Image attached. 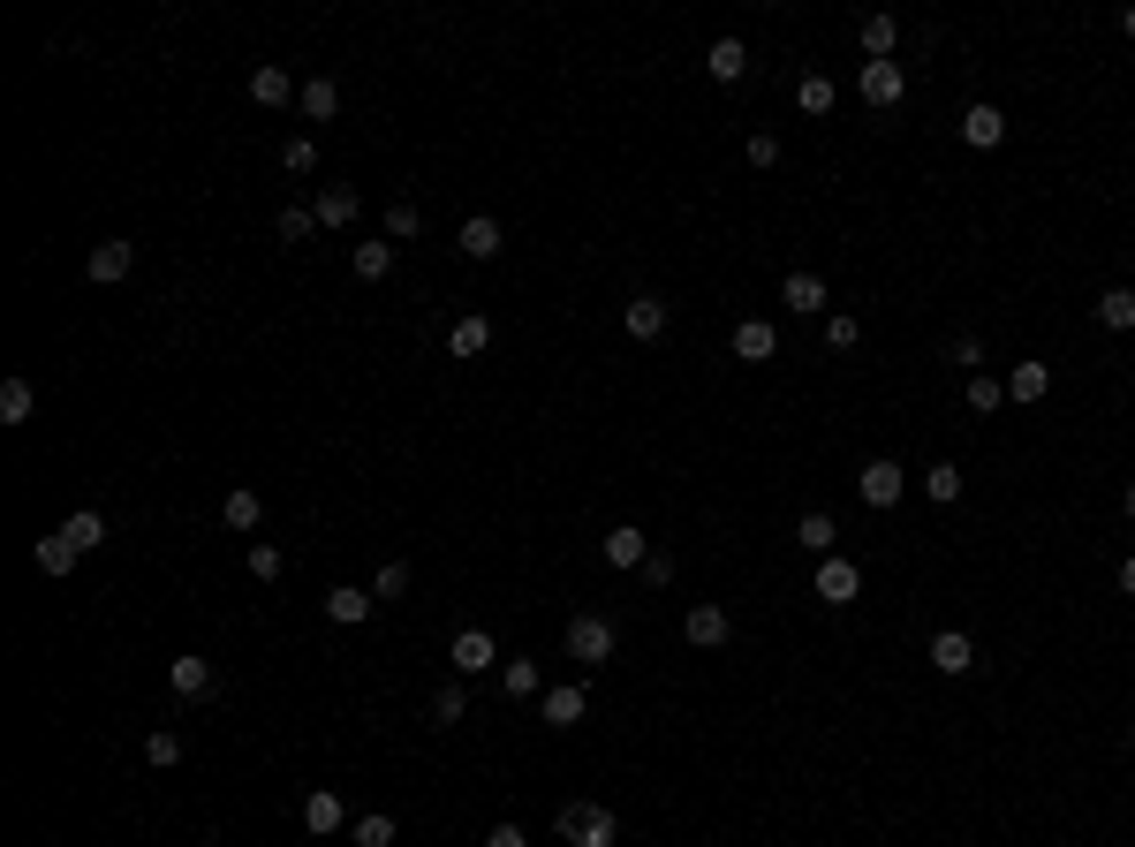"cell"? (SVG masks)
I'll return each mask as SVG.
<instances>
[{
  "instance_id": "f1b7e54d",
  "label": "cell",
  "mask_w": 1135,
  "mask_h": 847,
  "mask_svg": "<svg viewBox=\"0 0 1135 847\" xmlns=\"http://www.w3.org/2000/svg\"><path fill=\"white\" fill-rule=\"evenodd\" d=\"M463 257H477V265H485V257H500V220H485V212H477V220H463Z\"/></svg>"
},
{
  "instance_id": "c3c4849f",
  "label": "cell",
  "mask_w": 1135,
  "mask_h": 847,
  "mask_svg": "<svg viewBox=\"0 0 1135 847\" xmlns=\"http://www.w3.org/2000/svg\"><path fill=\"white\" fill-rule=\"evenodd\" d=\"M946 364H984V340H976V334H954V340H946Z\"/></svg>"
},
{
  "instance_id": "9a60e30c",
  "label": "cell",
  "mask_w": 1135,
  "mask_h": 847,
  "mask_svg": "<svg viewBox=\"0 0 1135 847\" xmlns=\"http://www.w3.org/2000/svg\"><path fill=\"white\" fill-rule=\"evenodd\" d=\"M220 522H227V530H243V538H251L257 522H265V500H257L251 484H227V500H220Z\"/></svg>"
},
{
  "instance_id": "7bdbcfd3",
  "label": "cell",
  "mask_w": 1135,
  "mask_h": 847,
  "mask_svg": "<svg viewBox=\"0 0 1135 847\" xmlns=\"http://www.w3.org/2000/svg\"><path fill=\"white\" fill-rule=\"evenodd\" d=\"M281 167H288V174H311V167H318V144H311V136H288V144H281Z\"/></svg>"
},
{
  "instance_id": "f6af8a7d",
  "label": "cell",
  "mask_w": 1135,
  "mask_h": 847,
  "mask_svg": "<svg viewBox=\"0 0 1135 847\" xmlns=\"http://www.w3.org/2000/svg\"><path fill=\"white\" fill-rule=\"evenodd\" d=\"M281 568H288L281 545H251V575H257V583H281Z\"/></svg>"
},
{
  "instance_id": "5b68a950",
  "label": "cell",
  "mask_w": 1135,
  "mask_h": 847,
  "mask_svg": "<svg viewBox=\"0 0 1135 847\" xmlns=\"http://www.w3.org/2000/svg\"><path fill=\"white\" fill-rule=\"evenodd\" d=\"M818 598H825V605H855V598H863V568L841 560V552L818 560Z\"/></svg>"
},
{
  "instance_id": "9c48e42d",
  "label": "cell",
  "mask_w": 1135,
  "mask_h": 847,
  "mask_svg": "<svg viewBox=\"0 0 1135 847\" xmlns=\"http://www.w3.org/2000/svg\"><path fill=\"white\" fill-rule=\"evenodd\" d=\"M129 265H136V243H91V257H84V273L99 280V288L129 280Z\"/></svg>"
},
{
  "instance_id": "d6986e66",
  "label": "cell",
  "mask_w": 1135,
  "mask_h": 847,
  "mask_svg": "<svg viewBox=\"0 0 1135 847\" xmlns=\"http://www.w3.org/2000/svg\"><path fill=\"white\" fill-rule=\"evenodd\" d=\"M962 136L976 144V152H992V144H1007V114H1000V106H969V114H962Z\"/></svg>"
},
{
  "instance_id": "484cf974",
  "label": "cell",
  "mask_w": 1135,
  "mask_h": 847,
  "mask_svg": "<svg viewBox=\"0 0 1135 847\" xmlns=\"http://www.w3.org/2000/svg\"><path fill=\"white\" fill-rule=\"evenodd\" d=\"M311 212H318V227H348L364 205H356V190H341V182H334V190H318V197H311Z\"/></svg>"
},
{
  "instance_id": "ffe728a7",
  "label": "cell",
  "mask_w": 1135,
  "mask_h": 847,
  "mask_svg": "<svg viewBox=\"0 0 1135 847\" xmlns=\"http://www.w3.org/2000/svg\"><path fill=\"white\" fill-rule=\"evenodd\" d=\"M621 326H629V340H659V334H667V303H659V296H636L629 310H621Z\"/></svg>"
},
{
  "instance_id": "8992f818",
  "label": "cell",
  "mask_w": 1135,
  "mask_h": 847,
  "mask_svg": "<svg viewBox=\"0 0 1135 847\" xmlns=\"http://www.w3.org/2000/svg\"><path fill=\"white\" fill-rule=\"evenodd\" d=\"M855 91H863L871 106H901V99H909V76H901V61H863Z\"/></svg>"
},
{
  "instance_id": "1f68e13d",
  "label": "cell",
  "mask_w": 1135,
  "mask_h": 847,
  "mask_svg": "<svg viewBox=\"0 0 1135 847\" xmlns=\"http://www.w3.org/2000/svg\"><path fill=\"white\" fill-rule=\"evenodd\" d=\"M348 265H356V280H386L394 273V243H356Z\"/></svg>"
},
{
  "instance_id": "83f0119b",
  "label": "cell",
  "mask_w": 1135,
  "mask_h": 847,
  "mask_svg": "<svg viewBox=\"0 0 1135 847\" xmlns=\"http://www.w3.org/2000/svg\"><path fill=\"white\" fill-rule=\"evenodd\" d=\"M742 69H750V45H742V39H712V84H742Z\"/></svg>"
},
{
  "instance_id": "f546056e",
  "label": "cell",
  "mask_w": 1135,
  "mask_h": 847,
  "mask_svg": "<svg viewBox=\"0 0 1135 847\" xmlns=\"http://www.w3.org/2000/svg\"><path fill=\"white\" fill-rule=\"evenodd\" d=\"M1045 394H1052V364H1014L1007 401H1045Z\"/></svg>"
},
{
  "instance_id": "52a82bcc",
  "label": "cell",
  "mask_w": 1135,
  "mask_h": 847,
  "mask_svg": "<svg viewBox=\"0 0 1135 847\" xmlns=\"http://www.w3.org/2000/svg\"><path fill=\"white\" fill-rule=\"evenodd\" d=\"M931 666H939V674H954V681L976 674V643H969L962 629H939V635H931Z\"/></svg>"
},
{
  "instance_id": "b9f144b4",
  "label": "cell",
  "mask_w": 1135,
  "mask_h": 847,
  "mask_svg": "<svg viewBox=\"0 0 1135 847\" xmlns=\"http://www.w3.org/2000/svg\"><path fill=\"white\" fill-rule=\"evenodd\" d=\"M402 591H409V560H386L372 575V598H402Z\"/></svg>"
},
{
  "instance_id": "ac0fdd59",
  "label": "cell",
  "mask_w": 1135,
  "mask_h": 847,
  "mask_svg": "<svg viewBox=\"0 0 1135 847\" xmlns=\"http://www.w3.org/2000/svg\"><path fill=\"white\" fill-rule=\"evenodd\" d=\"M295 106H303V122H334V114H341V84H334V76H311V84L295 91Z\"/></svg>"
},
{
  "instance_id": "7402d4cb",
  "label": "cell",
  "mask_w": 1135,
  "mask_h": 847,
  "mask_svg": "<svg viewBox=\"0 0 1135 847\" xmlns=\"http://www.w3.org/2000/svg\"><path fill=\"white\" fill-rule=\"evenodd\" d=\"M168 688H174V696H205V688H212V659L182 651V659L168 666Z\"/></svg>"
},
{
  "instance_id": "7dc6e473",
  "label": "cell",
  "mask_w": 1135,
  "mask_h": 847,
  "mask_svg": "<svg viewBox=\"0 0 1135 847\" xmlns=\"http://www.w3.org/2000/svg\"><path fill=\"white\" fill-rule=\"evenodd\" d=\"M750 167H780V136H772V129L750 136Z\"/></svg>"
},
{
  "instance_id": "8d00e7d4",
  "label": "cell",
  "mask_w": 1135,
  "mask_h": 847,
  "mask_svg": "<svg viewBox=\"0 0 1135 847\" xmlns=\"http://www.w3.org/2000/svg\"><path fill=\"white\" fill-rule=\"evenodd\" d=\"M795 106H802V114H833V76H802Z\"/></svg>"
},
{
  "instance_id": "f907efd6",
  "label": "cell",
  "mask_w": 1135,
  "mask_h": 847,
  "mask_svg": "<svg viewBox=\"0 0 1135 847\" xmlns=\"http://www.w3.org/2000/svg\"><path fill=\"white\" fill-rule=\"evenodd\" d=\"M485 847H530V840H523V825H493V833H485Z\"/></svg>"
},
{
  "instance_id": "d6a6232c",
  "label": "cell",
  "mask_w": 1135,
  "mask_h": 847,
  "mask_svg": "<svg viewBox=\"0 0 1135 847\" xmlns=\"http://www.w3.org/2000/svg\"><path fill=\"white\" fill-rule=\"evenodd\" d=\"M795 538H802V545H810V552H818V560H833V545H841V530H833V514H802V522H795Z\"/></svg>"
},
{
  "instance_id": "ba28073f",
  "label": "cell",
  "mask_w": 1135,
  "mask_h": 847,
  "mask_svg": "<svg viewBox=\"0 0 1135 847\" xmlns=\"http://www.w3.org/2000/svg\"><path fill=\"white\" fill-rule=\"evenodd\" d=\"M584 712H590L584 681H560V688H546V696H538V720H546V726H576Z\"/></svg>"
},
{
  "instance_id": "3957f363",
  "label": "cell",
  "mask_w": 1135,
  "mask_h": 847,
  "mask_svg": "<svg viewBox=\"0 0 1135 847\" xmlns=\"http://www.w3.org/2000/svg\"><path fill=\"white\" fill-rule=\"evenodd\" d=\"M447 666H455V674H463V681L493 674V666H500V643H493V635H485V629H463V635H455V643H447Z\"/></svg>"
},
{
  "instance_id": "7a4b0ae2",
  "label": "cell",
  "mask_w": 1135,
  "mask_h": 847,
  "mask_svg": "<svg viewBox=\"0 0 1135 847\" xmlns=\"http://www.w3.org/2000/svg\"><path fill=\"white\" fill-rule=\"evenodd\" d=\"M560 833L576 847H614V809L606 803H568L560 809Z\"/></svg>"
},
{
  "instance_id": "e575fe53",
  "label": "cell",
  "mask_w": 1135,
  "mask_h": 847,
  "mask_svg": "<svg viewBox=\"0 0 1135 847\" xmlns=\"http://www.w3.org/2000/svg\"><path fill=\"white\" fill-rule=\"evenodd\" d=\"M31 409H39L31 379H8V386H0V424H31Z\"/></svg>"
},
{
  "instance_id": "5bb4252c",
  "label": "cell",
  "mask_w": 1135,
  "mask_h": 847,
  "mask_svg": "<svg viewBox=\"0 0 1135 847\" xmlns=\"http://www.w3.org/2000/svg\"><path fill=\"white\" fill-rule=\"evenodd\" d=\"M598 552H606V568H643V560H651V538H643L636 522H621V530H606Z\"/></svg>"
},
{
  "instance_id": "bcb514c9",
  "label": "cell",
  "mask_w": 1135,
  "mask_h": 847,
  "mask_svg": "<svg viewBox=\"0 0 1135 847\" xmlns=\"http://www.w3.org/2000/svg\"><path fill=\"white\" fill-rule=\"evenodd\" d=\"M855 340H863V326H855L848 310H833V318H825V348H855Z\"/></svg>"
},
{
  "instance_id": "681fc988",
  "label": "cell",
  "mask_w": 1135,
  "mask_h": 847,
  "mask_svg": "<svg viewBox=\"0 0 1135 847\" xmlns=\"http://www.w3.org/2000/svg\"><path fill=\"white\" fill-rule=\"evenodd\" d=\"M636 575H643V583H673V552H651V560L636 568Z\"/></svg>"
},
{
  "instance_id": "603a6c76",
  "label": "cell",
  "mask_w": 1135,
  "mask_h": 847,
  "mask_svg": "<svg viewBox=\"0 0 1135 847\" xmlns=\"http://www.w3.org/2000/svg\"><path fill=\"white\" fill-rule=\"evenodd\" d=\"M31 560H39V575H69V568H77V560H84V552L69 545V538H61V530H45L39 545H31Z\"/></svg>"
},
{
  "instance_id": "f35d334b",
  "label": "cell",
  "mask_w": 1135,
  "mask_h": 847,
  "mask_svg": "<svg viewBox=\"0 0 1135 847\" xmlns=\"http://www.w3.org/2000/svg\"><path fill=\"white\" fill-rule=\"evenodd\" d=\"M924 492L939 500V508H954V500H962V469H954V462H939V469L924 477Z\"/></svg>"
},
{
  "instance_id": "2e32d148",
  "label": "cell",
  "mask_w": 1135,
  "mask_h": 847,
  "mask_svg": "<svg viewBox=\"0 0 1135 847\" xmlns=\"http://www.w3.org/2000/svg\"><path fill=\"white\" fill-rule=\"evenodd\" d=\"M372 605H378L372 591H348V583H341V591H326V621H334V629H364Z\"/></svg>"
},
{
  "instance_id": "ab89813d",
  "label": "cell",
  "mask_w": 1135,
  "mask_h": 847,
  "mask_svg": "<svg viewBox=\"0 0 1135 847\" xmlns=\"http://www.w3.org/2000/svg\"><path fill=\"white\" fill-rule=\"evenodd\" d=\"M463 712H469V688H463V681H447V688L432 696V720H439V726H455Z\"/></svg>"
},
{
  "instance_id": "cb8c5ba5",
  "label": "cell",
  "mask_w": 1135,
  "mask_h": 847,
  "mask_svg": "<svg viewBox=\"0 0 1135 847\" xmlns=\"http://www.w3.org/2000/svg\"><path fill=\"white\" fill-rule=\"evenodd\" d=\"M1097 326L1105 334H1135V288H1105L1097 296Z\"/></svg>"
},
{
  "instance_id": "8fae6325",
  "label": "cell",
  "mask_w": 1135,
  "mask_h": 847,
  "mask_svg": "<svg viewBox=\"0 0 1135 847\" xmlns=\"http://www.w3.org/2000/svg\"><path fill=\"white\" fill-rule=\"evenodd\" d=\"M681 635H689L697 651H719V643L734 635V621H727V605H689V621H681Z\"/></svg>"
},
{
  "instance_id": "74e56055",
  "label": "cell",
  "mask_w": 1135,
  "mask_h": 847,
  "mask_svg": "<svg viewBox=\"0 0 1135 847\" xmlns=\"http://www.w3.org/2000/svg\"><path fill=\"white\" fill-rule=\"evenodd\" d=\"M356 847H394V817L386 809H372V817H356V833H348Z\"/></svg>"
},
{
  "instance_id": "836d02e7",
  "label": "cell",
  "mask_w": 1135,
  "mask_h": 847,
  "mask_svg": "<svg viewBox=\"0 0 1135 847\" xmlns=\"http://www.w3.org/2000/svg\"><path fill=\"white\" fill-rule=\"evenodd\" d=\"M417 235H424V212L409 205V197H394V205H386V243H417Z\"/></svg>"
},
{
  "instance_id": "4dcf8cb0",
  "label": "cell",
  "mask_w": 1135,
  "mask_h": 847,
  "mask_svg": "<svg viewBox=\"0 0 1135 847\" xmlns=\"http://www.w3.org/2000/svg\"><path fill=\"white\" fill-rule=\"evenodd\" d=\"M893 45H901V23L893 16H863V53L871 61H893Z\"/></svg>"
},
{
  "instance_id": "30bf717a",
  "label": "cell",
  "mask_w": 1135,
  "mask_h": 847,
  "mask_svg": "<svg viewBox=\"0 0 1135 847\" xmlns=\"http://www.w3.org/2000/svg\"><path fill=\"white\" fill-rule=\"evenodd\" d=\"M780 303H788L795 318H825V303H833V296H825L818 273H788V280H780Z\"/></svg>"
},
{
  "instance_id": "d4e9b609",
  "label": "cell",
  "mask_w": 1135,
  "mask_h": 847,
  "mask_svg": "<svg viewBox=\"0 0 1135 847\" xmlns=\"http://www.w3.org/2000/svg\"><path fill=\"white\" fill-rule=\"evenodd\" d=\"M61 538H69L77 552H99V545H107V514H99V508H77L69 522H61Z\"/></svg>"
},
{
  "instance_id": "4316f807",
  "label": "cell",
  "mask_w": 1135,
  "mask_h": 847,
  "mask_svg": "<svg viewBox=\"0 0 1135 847\" xmlns=\"http://www.w3.org/2000/svg\"><path fill=\"white\" fill-rule=\"evenodd\" d=\"M500 688L515 696V704H530V696H546V681H538V666L530 659H500Z\"/></svg>"
},
{
  "instance_id": "277c9868",
  "label": "cell",
  "mask_w": 1135,
  "mask_h": 847,
  "mask_svg": "<svg viewBox=\"0 0 1135 847\" xmlns=\"http://www.w3.org/2000/svg\"><path fill=\"white\" fill-rule=\"evenodd\" d=\"M855 492H863V508H893V500L909 492V469H901V462H863Z\"/></svg>"
},
{
  "instance_id": "ee69618b",
  "label": "cell",
  "mask_w": 1135,
  "mask_h": 847,
  "mask_svg": "<svg viewBox=\"0 0 1135 847\" xmlns=\"http://www.w3.org/2000/svg\"><path fill=\"white\" fill-rule=\"evenodd\" d=\"M303 235H318V212H311V205H288V212H281V243H303Z\"/></svg>"
},
{
  "instance_id": "44dd1931",
  "label": "cell",
  "mask_w": 1135,
  "mask_h": 847,
  "mask_svg": "<svg viewBox=\"0 0 1135 847\" xmlns=\"http://www.w3.org/2000/svg\"><path fill=\"white\" fill-rule=\"evenodd\" d=\"M295 91H303V84H288V69H281V61L251 69V99H257V106H288Z\"/></svg>"
},
{
  "instance_id": "db71d44e",
  "label": "cell",
  "mask_w": 1135,
  "mask_h": 847,
  "mask_svg": "<svg viewBox=\"0 0 1135 847\" xmlns=\"http://www.w3.org/2000/svg\"><path fill=\"white\" fill-rule=\"evenodd\" d=\"M1128 749H1135V726H1128Z\"/></svg>"
},
{
  "instance_id": "d590c367",
  "label": "cell",
  "mask_w": 1135,
  "mask_h": 847,
  "mask_svg": "<svg viewBox=\"0 0 1135 847\" xmlns=\"http://www.w3.org/2000/svg\"><path fill=\"white\" fill-rule=\"evenodd\" d=\"M1000 401H1007V379H992V371H969V409H976V417H992Z\"/></svg>"
},
{
  "instance_id": "7c38bea8",
  "label": "cell",
  "mask_w": 1135,
  "mask_h": 847,
  "mask_svg": "<svg viewBox=\"0 0 1135 847\" xmlns=\"http://www.w3.org/2000/svg\"><path fill=\"white\" fill-rule=\"evenodd\" d=\"M348 825V803H341L334 787H311L303 795V833H341Z\"/></svg>"
},
{
  "instance_id": "f5cc1de1",
  "label": "cell",
  "mask_w": 1135,
  "mask_h": 847,
  "mask_svg": "<svg viewBox=\"0 0 1135 847\" xmlns=\"http://www.w3.org/2000/svg\"><path fill=\"white\" fill-rule=\"evenodd\" d=\"M1121 31H1128V39H1135V8H1121Z\"/></svg>"
},
{
  "instance_id": "60d3db41",
  "label": "cell",
  "mask_w": 1135,
  "mask_h": 847,
  "mask_svg": "<svg viewBox=\"0 0 1135 847\" xmlns=\"http://www.w3.org/2000/svg\"><path fill=\"white\" fill-rule=\"evenodd\" d=\"M144 757L160 764V772H168V764H182V734H174V726H160V734H144Z\"/></svg>"
},
{
  "instance_id": "4fadbf2b",
  "label": "cell",
  "mask_w": 1135,
  "mask_h": 847,
  "mask_svg": "<svg viewBox=\"0 0 1135 847\" xmlns=\"http://www.w3.org/2000/svg\"><path fill=\"white\" fill-rule=\"evenodd\" d=\"M734 356H742V364H772V356H780L772 318H742V326H734Z\"/></svg>"
},
{
  "instance_id": "816d5d0a",
  "label": "cell",
  "mask_w": 1135,
  "mask_h": 847,
  "mask_svg": "<svg viewBox=\"0 0 1135 847\" xmlns=\"http://www.w3.org/2000/svg\"><path fill=\"white\" fill-rule=\"evenodd\" d=\"M1121 591L1135 598V552H1128V560H1121Z\"/></svg>"
},
{
  "instance_id": "e0dca14e",
  "label": "cell",
  "mask_w": 1135,
  "mask_h": 847,
  "mask_svg": "<svg viewBox=\"0 0 1135 847\" xmlns=\"http://www.w3.org/2000/svg\"><path fill=\"white\" fill-rule=\"evenodd\" d=\"M447 348H455L463 364H469V356H485V348H493V318H477V310H463V318L447 326Z\"/></svg>"
},
{
  "instance_id": "6da1fadb",
  "label": "cell",
  "mask_w": 1135,
  "mask_h": 847,
  "mask_svg": "<svg viewBox=\"0 0 1135 847\" xmlns=\"http://www.w3.org/2000/svg\"><path fill=\"white\" fill-rule=\"evenodd\" d=\"M560 643H568L576 666H606V659H614V621H606V613H576Z\"/></svg>"
}]
</instances>
